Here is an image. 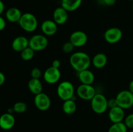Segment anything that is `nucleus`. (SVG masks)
Listing matches in <instances>:
<instances>
[{"instance_id":"8","label":"nucleus","mask_w":133,"mask_h":132,"mask_svg":"<svg viewBox=\"0 0 133 132\" xmlns=\"http://www.w3.org/2000/svg\"><path fill=\"white\" fill-rule=\"evenodd\" d=\"M123 33L120 28L118 27H112L108 28L104 33L105 41L110 44H114L119 42L122 38Z\"/></svg>"},{"instance_id":"19","label":"nucleus","mask_w":133,"mask_h":132,"mask_svg":"<svg viewBox=\"0 0 133 132\" xmlns=\"http://www.w3.org/2000/svg\"><path fill=\"white\" fill-rule=\"evenodd\" d=\"M83 0H61V6L68 12L77 10L81 5Z\"/></svg>"},{"instance_id":"29","label":"nucleus","mask_w":133,"mask_h":132,"mask_svg":"<svg viewBox=\"0 0 133 132\" xmlns=\"http://www.w3.org/2000/svg\"><path fill=\"white\" fill-rule=\"evenodd\" d=\"M99 3L105 6H112L114 5L116 0H98Z\"/></svg>"},{"instance_id":"17","label":"nucleus","mask_w":133,"mask_h":132,"mask_svg":"<svg viewBox=\"0 0 133 132\" xmlns=\"http://www.w3.org/2000/svg\"><path fill=\"white\" fill-rule=\"evenodd\" d=\"M78 78L82 84L92 85L94 82L95 76L92 71L86 69L78 72Z\"/></svg>"},{"instance_id":"35","label":"nucleus","mask_w":133,"mask_h":132,"mask_svg":"<svg viewBox=\"0 0 133 132\" xmlns=\"http://www.w3.org/2000/svg\"><path fill=\"white\" fill-rule=\"evenodd\" d=\"M129 90L133 93V80H131V82L129 83Z\"/></svg>"},{"instance_id":"1","label":"nucleus","mask_w":133,"mask_h":132,"mask_svg":"<svg viewBox=\"0 0 133 132\" xmlns=\"http://www.w3.org/2000/svg\"><path fill=\"white\" fill-rule=\"evenodd\" d=\"M69 61L71 67L77 72L88 69L92 62L89 55L81 51L73 53L70 57Z\"/></svg>"},{"instance_id":"24","label":"nucleus","mask_w":133,"mask_h":132,"mask_svg":"<svg viewBox=\"0 0 133 132\" xmlns=\"http://www.w3.org/2000/svg\"><path fill=\"white\" fill-rule=\"evenodd\" d=\"M35 50L31 49L30 47H28L24 50L21 52V58L24 61H29L34 57L35 55Z\"/></svg>"},{"instance_id":"30","label":"nucleus","mask_w":133,"mask_h":132,"mask_svg":"<svg viewBox=\"0 0 133 132\" xmlns=\"http://www.w3.org/2000/svg\"><path fill=\"white\" fill-rule=\"evenodd\" d=\"M116 106H118L116 98H110V99L108 100V107L109 109L116 107Z\"/></svg>"},{"instance_id":"36","label":"nucleus","mask_w":133,"mask_h":132,"mask_svg":"<svg viewBox=\"0 0 133 132\" xmlns=\"http://www.w3.org/2000/svg\"><path fill=\"white\" fill-rule=\"evenodd\" d=\"M13 112H14V109H13V107H11V108L8 109V110H7V113H9L12 114V113H13Z\"/></svg>"},{"instance_id":"4","label":"nucleus","mask_w":133,"mask_h":132,"mask_svg":"<svg viewBox=\"0 0 133 132\" xmlns=\"http://www.w3.org/2000/svg\"><path fill=\"white\" fill-rule=\"evenodd\" d=\"M91 107L96 113H104L109 108L107 98L101 93H96V95L91 100Z\"/></svg>"},{"instance_id":"9","label":"nucleus","mask_w":133,"mask_h":132,"mask_svg":"<svg viewBox=\"0 0 133 132\" xmlns=\"http://www.w3.org/2000/svg\"><path fill=\"white\" fill-rule=\"evenodd\" d=\"M35 106L40 111H46L51 106V99L49 96L42 92L41 93L35 95L34 98Z\"/></svg>"},{"instance_id":"25","label":"nucleus","mask_w":133,"mask_h":132,"mask_svg":"<svg viewBox=\"0 0 133 132\" xmlns=\"http://www.w3.org/2000/svg\"><path fill=\"white\" fill-rule=\"evenodd\" d=\"M14 112L17 113H23L27 109V105L23 102H18L13 106Z\"/></svg>"},{"instance_id":"3","label":"nucleus","mask_w":133,"mask_h":132,"mask_svg":"<svg viewBox=\"0 0 133 132\" xmlns=\"http://www.w3.org/2000/svg\"><path fill=\"white\" fill-rule=\"evenodd\" d=\"M58 97L63 101L71 99L75 95V88L70 81H63L58 84L57 89Z\"/></svg>"},{"instance_id":"15","label":"nucleus","mask_w":133,"mask_h":132,"mask_svg":"<svg viewBox=\"0 0 133 132\" xmlns=\"http://www.w3.org/2000/svg\"><path fill=\"white\" fill-rule=\"evenodd\" d=\"M53 21L57 25H64L68 19V12L62 6L56 8L53 14Z\"/></svg>"},{"instance_id":"16","label":"nucleus","mask_w":133,"mask_h":132,"mask_svg":"<svg viewBox=\"0 0 133 132\" xmlns=\"http://www.w3.org/2000/svg\"><path fill=\"white\" fill-rule=\"evenodd\" d=\"M29 40L23 36H18L12 42V48L16 52H21L29 47Z\"/></svg>"},{"instance_id":"21","label":"nucleus","mask_w":133,"mask_h":132,"mask_svg":"<svg viewBox=\"0 0 133 132\" xmlns=\"http://www.w3.org/2000/svg\"><path fill=\"white\" fill-rule=\"evenodd\" d=\"M92 62L96 68L102 69L107 63V57L103 53H97L94 56Z\"/></svg>"},{"instance_id":"28","label":"nucleus","mask_w":133,"mask_h":132,"mask_svg":"<svg viewBox=\"0 0 133 132\" xmlns=\"http://www.w3.org/2000/svg\"><path fill=\"white\" fill-rule=\"evenodd\" d=\"M31 76L32 78L40 79L42 76V71L38 67H35L31 70Z\"/></svg>"},{"instance_id":"39","label":"nucleus","mask_w":133,"mask_h":132,"mask_svg":"<svg viewBox=\"0 0 133 132\" xmlns=\"http://www.w3.org/2000/svg\"><path fill=\"white\" fill-rule=\"evenodd\" d=\"M132 9H133V4H132Z\"/></svg>"},{"instance_id":"23","label":"nucleus","mask_w":133,"mask_h":132,"mask_svg":"<svg viewBox=\"0 0 133 132\" xmlns=\"http://www.w3.org/2000/svg\"><path fill=\"white\" fill-rule=\"evenodd\" d=\"M127 127L123 122L113 123L109 128L108 132H127Z\"/></svg>"},{"instance_id":"31","label":"nucleus","mask_w":133,"mask_h":132,"mask_svg":"<svg viewBox=\"0 0 133 132\" xmlns=\"http://www.w3.org/2000/svg\"><path fill=\"white\" fill-rule=\"evenodd\" d=\"M6 27V21L3 17L0 16V31L4 30Z\"/></svg>"},{"instance_id":"22","label":"nucleus","mask_w":133,"mask_h":132,"mask_svg":"<svg viewBox=\"0 0 133 132\" xmlns=\"http://www.w3.org/2000/svg\"><path fill=\"white\" fill-rule=\"evenodd\" d=\"M77 104L75 101L72 99L64 101L62 104V110L66 115H72L76 111Z\"/></svg>"},{"instance_id":"13","label":"nucleus","mask_w":133,"mask_h":132,"mask_svg":"<svg viewBox=\"0 0 133 132\" xmlns=\"http://www.w3.org/2000/svg\"><path fill=\"white\" fill-rule=\"evenodd\" d=\"M109 118L112 123L122 122L125 119V111L119 106L112 107L109 109Z\"/></svg>"},{"instance_id":"38","label":"nucleus","mask_w":133,"mask_h":132,"mask_svg":"<svg viewBox=\"0 0 133 132\" xmlns=\"http://www.w3.org/2000/svg\"><path fill=\"white\" fill-rule=\"evenodd\" d=\"M129 1H133V0H129Z\"/></svg>"},{"instance_id":"32","label":"nucleus","mask_w":133,"mask_h":132,"mask_svg":"<svg viewBox=\"0 0 133 132\" xmlns=\"http://www.w3.org/2000/svg\"><path fill=\"white\" fill-rule=\"evenodd\" d=\"M61 62H60V60H55L53 61L52 62V67H55V68L59 69V67H61Z\"/></svg>"},{"instance_id":"12","label":"nucleus","mask_w":133,"mask_h":132,"mask_svg":"<svg viewBox=\"0 0 133 132\" xmlns=\"http://www.w3.org/2000/svg\"><path fill=\"white\" fill-rule=\"evenodd\" d=\"M16 119L14 115L9 113H5L0 116V128L4 130H9L14 126Z\"/></svg>"},{"instance_id":"34","label":"nucleus","mask_w":133,"mask_h":132,"mask_svg":"<svg viewBox=\"0 0 133 132\" xmlns=\"http://www.w3.org/2000/svg\"><path fill=\"white\" fill-rule=\"evenodd\" d=\"M5 10V5L1 0H0V16L3 14Z\"/></svg>"},{"instance_id":"27","label":"nucleus","mask_w":133,"mask_h":132,"mask_svg":"<svg viewBox=\"0 0 133 132\" xmlns=\"http://www.w3.org/2000/svg\"><path fill=\"white\" fill-rule=\"evenodd\" d=\"M74 47L72 43L70 41L68 42H66L63 45H62V50L65 53H70L73 51Z\"/></svg>"},{"instance_id":"37","label":"nucleus","mask_w":133,"mask_h":132,"mask_svg":"<svg viewBox=\"0 0 133 132\" xmlns=\"http://www.w3.org/2000/svg\"><path fill=\"white\" fill-rule=\"evenodd\" d=\"M130 132H133V129H132V131H130Z\"/></svg>"},{"instance_id":"10","label":"nucleus","mask_w":133,"mask_h":132,"mask_svg":"<svg viewBox=\"0 0 133 132\" xmlns=\"http://www.w3.org/2000/svg\"><path fill=\"white\" fill-rule=\"evenodd\" d=\"M61 76V72L59 69L55 68L52 66L48 67L44 71L43 77L46 83L49 84H55L59 81Z\"/></svg>"},{"instance_id":"20","label":"nucleus","mask_w":133,"mask_h":132,"mask_svg":"<svg viewBox=\"0 0 133 132\" xmlns=\"http://www.w3.org/2000/svg\"><path fill=\"white\" fill-rule=\"evenodd\" d=\"M28 88L32 94L36 95L42 92L43 85L40 79L31 78L28 82Z\"/></svg>"},{"instance_id":"18","label":"nucleus","mask_w":133,"mask_h":132,"mask_svg":"<svg viewBox=\"0 0 133 132\" xmlns=\"http://www.w3.org/2000/svg\"><path fill=\"white\" fill-rule=\"evenodd\" d=\"M22 16V12L19 9L16 7H11L6 10L5 16L9 21L12 23H16L19 21Z\"/></svg>"},{"instance_id":"33","label":"nucleus","mask_w":133,"mask_h":132,"mask_svg":"<svg viewBox=\"0 0 133 132\" xmlns=\"http://www.w3.org/2000/svg\"><path fill=\"white\" fill-rule=\"evenodd\" d=\"M5 82V76L3 72L0 71V86L2 85Z\"/></svg>"},{"instance_id":"2","label":"nucleus","mask_w":133,"mask_h":132,"mask_svg":"<svg viewBox=\"0 0 133 132\" xmlns=\"http://www.w3.org/2000/svg\"><path fill=\"white\" fill-rule=\"evenodd\" d=\"M18 23L21 28L27 32H34L37 28L38 25L36 17L29 12L22 14Z\"/></svg>"},{"instance_id":"26","label":"nucleus","mask_w":133,"mask_h":132,"mask_svg":"<svg viewBox=\"0 0 133 132\" xmlns=\"http://www.w3.org/2000/svg\"><path fill=\"white\" fill-rule=\"evenodd\" d=\"M123 122L125 123L127 128L133 129V113L129 114L126 117H125Z\"/></svg>"},{"instance_id":"6","label":"nucleus","mask_w":133,"mask_h":132,"mask_svg":"<svg viewBox=\"0 0 133 132\" xmlns=\"http://www.w3.org/2000/svg\"><path fill=\"white\" fill-rule=\"evenodd\" d=\"M29 47L35 52L44 50L48 45V40L46 36L42 34H36L29 39Z\"/></svg>"},{"instance_id":"5","label":"nucleus","mask_w":133,"mask_h":132,"mask_svg":"<svg viewBox=\"0 0 133 132\" xmlns=\"http://www.w3.org/2000/svg\"><path fill=\"white\" fill-rule=\"evenodd\" d=\"M116 98L118 106L124 110L131 108L133 106V93L129 90H123L119 92Z\"/></svg>"},{"instance_id":"11","label":"nucleus","mask_w":133,"mask_h":132,"mask_svg":"<svg viewBox=\"0 0 133 132\" xmlns=\"http://www.w3.org/2000/svg\"><path fill=\"white\" fill-rule=\"evenodd\" d=\"M70 41L75 47H81L86 45L88 41V36L82 31H74L70 35Z\"/></svg>"},{"instance_id":"14","label":"nucleus","mask_w":133,"mask_h":132,"mask_svg":"<svg viewBox=\"0 0 133 132\" xmlns=\"http://www.w3.org/2000/svg\"><path fill=\"white\" fill-rule=\"evenodd\" d=\"M58 25L53 20L46 19L44 21L41 25V30L45 36H53L55 34L58 29Z\"/></svg>"},{"instance_id":"7","label":"nucleus","mask_w":133,"mask_h":132,"mask_svg":"<svg viewBox=\"0 0 133 132\" xmlns=\"http://www.w3.org/2000/svg\"><path fill=\"white\" fill-rule=\"evenodd\" d=\"M77 94L79 98L84 100H91L96 94V91L92 85L81 84L77 89Z\"/></svg>"}]
</instances>
